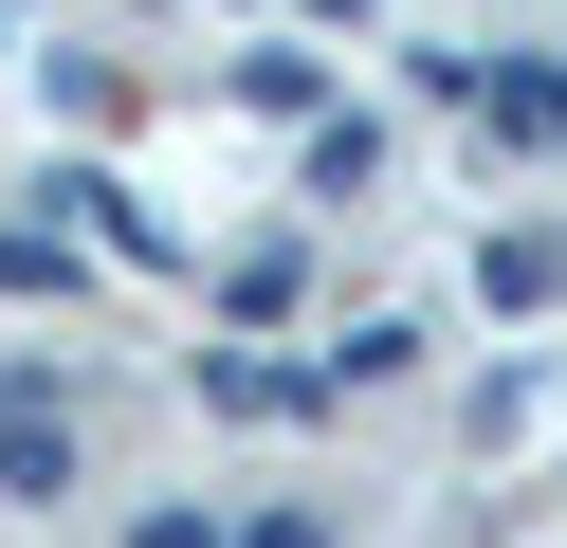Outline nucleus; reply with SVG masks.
Masks as SVG:
<instances>
[{"label": "nucleus", "instance_id": "nucleus-2", "mask_svg": "<svg viewBox=\"0 0 567 548\" xmlns=\"http://www.w3.org/2000/svg\"><path fill=\"white\" fill-rule=\"evenodd\" d=\"M128 548H220V511H128Z\"/></svg>", "mask_w": 567, "mask_h": 548}, {"label": "nucleus", "instance_id": "nucleus-1", "mask_svg": "<svg viewBox=\"0 0 567 548\" xmlns=\"http://www.w3.org/2000/svg\"><path fill=\"white\" fill-rule=\"evenodd\" d=\"M0 494H19V511L92 494V457H74V402H55L38 365H0Z\"/></svg>", "mask_w": 567, "mask_h": 548}]
</instances>
